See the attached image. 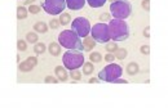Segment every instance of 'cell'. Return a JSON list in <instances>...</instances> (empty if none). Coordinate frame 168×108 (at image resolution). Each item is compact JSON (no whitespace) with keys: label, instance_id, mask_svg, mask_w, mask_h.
<instances>
[{"label":"cell","instance_id":"6da1fadb","mask_svg":"<svg viewBox=\"0 0 168 108\" xmlns=\"http://www.w3.org/2000/svg\"><path fill=\"white\" fill-rule=\"evenodd\" d=\"M109 31L112 41H125L129 37V26L125 19H111L109 22Z\"/></svg>","mask_w":168,"mask_h":108},{"label":"cell","instance_id":"7a4b0ae2","mask_svg":"<svg viewBox=\"0 0 168 108\" xmlns=\"http://www.w3.org/2000/svg\"><path fill=\"white\" fill-rule=\"evenodd\" d=\"M60 45L69 50H83V41L82 37H79L73 30H65L58 35Z\"/></svg>","mask_w":168,"mask_h":108},{"label":"cell","instance_id":"3957f363","mask_svg":"<svg viewBox=\"0 0 168 108\" xmlns=\"http://www.w3.org/2000/svg\"><path fill=\"white\" fill-rule=\"evenodd\" d=\"M110 13L115 19H127L132 13V5L128 0H115L110 4Z\"/></svg>","mask_w":168,"mask_h":108},{"label":"cell","instance_id":"277c9868","mask_svg":"<svg viewBox=\"0 0 168 108\" xmlns=\"http://www.w3.org/2000/svg\"><path fill=\"white\" fill-rule=\"evenodd\" d=\"M62 62H63V66L66 67V70H69V71L78 70V68L83 67V64H84V54L79 50L66 52L62 57Z\"/></svg>","mask_w":168,"mask_h":108},{"label":"cell","instance_id":"5b68a950","mask_svg":"<svg viewBox=\"0 0 168 108\" xmlns=\"http://www.w3.org/2000/svg\"><path fill=\"white\" fill-rule=\"evenodd\" d=\"M123 73V68L119 64L110 63L106 67H103L98 73V78L105 83H112L114 80L119 78Z\"/></svg>","mask_w":168,"mask_h":108},{"label":"cell","instance_id":"8992f818","mask_svg":"<svg viewBox=\"0 0 168 108\" xmlns=\"http://www.w3.org/2000/svg\"><path fill=\"white\" fill-rule=\"evenodd\" d=\"M90 34H92V37L95 39L96 42H100V44H105V42L110 41L111 36H110V31H109V26L106 23H96L90 28Z\"/></svg>","mask_w":168,"mask_h":108},{"label":"cell","instance_id":"52a82bcc","mask_svg":"<svg viewBox=\"0 0 168 108\" xmlns=\"http://www.w3.org/2000/svg\"><path fill=\"white\" fill-rule=\"evenodd\" d=\"M41 6L48 14H61L66 8V0H41Z\"/></svg>","mask_w":168,"mask_h":108},{"label":"cell","instance_id":"ba28073f","mask_svg":"<svg viewBox=\"0 0 168 108\" xmlns=\"http://www.w3.org/2000/svg\"><path fill=\"white\" fill-rule=\"evenodd\" d=\"M90 25L89 21L84 17H76L74 22L71 23V30L79 36V37H87L90 32Z\"/></svg>","mask_w":168,"mask_h":108},{"label":"cell","instance_id":"9c48e42d","mask_svg":"<svg viewBox=\"0 0 168 108\" xmlns=\"http://www.w3.org/2000/svg\"><path fill=\"white\" fill-rule=\"evenodd\" d=\"M85 3L87 0H66V6L71 11H80Z\"/></svg>","mask_w":168,"mask_h":108},{"label":"cell","instance_id":"30bf717a","mask_svg":"<svg viewBox=\"0 0 168 108\" xmlns=\"http://www.w3.org/2000/svg\"><path fill=\"white\" fill-rule=\"evenodd\" d=\"M54 72H56V76L58 77V80H61V81H66L67 77H69L67 71H66V67H63V66H57Z\"/></svg>","mask_w":168,"mask_h":108},{"label":"cell","instance_id":"8fae6325","mask_svg":"<svg viewBox=\"0 0 168 108\" xmlns=\"http://www.w3.org/2000/svg\"><path fill=\"white\" fill-rule=\"evenodd\" d=\"M96 45V41L93 37H89V36H87V37H84V44H83V50L85 52H90L93 48H95Z\"/></svg>","mask_w":168,"mask_h":108},{"label":"cell","instance_id":"7c38bea8","mask_svg":"<svg viewBox=\"0 0 168 108\" xmlns=\"http://www.w3.org/2000/svg\"><path fill=\"white\" fill-rule=\"evenodd\" d=\"M19 70H21L22 72H30L31 70H32V68H34L35 66H34V64H32L31 63V62L30 61H28V59H26L25 62H22V63H19Z\"/></svg>","mask_w":168,"mask_h":108},{"label":"cell","instance_id":"4fadbf2b","mask_svg":"<svg viewBox=\"0 0 168 108\" xmlns=\"http://www.w3.org/2000/svg\"><path fill=\"white\" fill-rule=\"evenodd\" d=\"M138 64L136 63V62H131V63H128V66H127V73L128 75H131V76H133V75L136 73H138Z\"/></svg>","mask_w":168,"mask_h":108},{"label":"cell","instance_id":"5bb4252c","mask_svg":"<svg viewBox=\"0 0 168 108\" xmlns=\"http://www.w3.org/2000/svg\"><path fill=\"white\" fill-rule=\"evenodd\" d=\"M49 53H51L52 55H54V57L60 55L61 48H60V45H58L57 42H52V44H49Z\"/></svg>","mask_w":168,"mask_h":108},{"label":"cell","instance_id":"9a60e30c","mask_svg":"<svg viewBox=\"0 0 168 108\" xmlns=\"http://www.w3.org/2000/svg\"><path fill=\"white\" fill-rule=\"evenodd\" d=\"M34 30L40 32V34H45V32L48 31V26L44 23V22H36L34 26Z\"/></svg>","mask_w":168,"mask_h":108},{"label":"cell","instance_id":"2e32d148","mask_svg":"<svg viewBox=\"0 0 168 108\" xmlns=\"http://www.w3.org/2000/svg\"><path fill=\"white\" fill-rule=\"evenodd\" d=\"M114 55L118 58V59H124V58L128 55V52H127V49H124V48H118L114 52Z\"/></svg>","mask_w":168,"mask_h":108},{"label":"cell","instance_id":"e0dca14e","mask_svg":"<svg viewBox=\"0 0 168 108\" xmlns=\"http://www.w3.org/2000/svg\"><path fill=\"white\" fill-rule=\"evenodd\" d=\"M87 3L89 4L90 8H101L105 5L106 0H87Z\"/></svg>","mask_w":168,"mask_h":108},{"label":"cell","instance_id":"ac0fdd59","mask_svg":"<svg viewBox=\"0 0 168 108\" xmlns=\"http://www.w3.org/2000/svg\"><path fill=\"white\" fill-rule=\"evenodd\" d=\"M27 17V9L23 6H18L17 8V18L18 19H25Z\"/></svg>","mask_w":168,"mask_h":108},{"label":"cell","instance_id":"d6986e66","mask_svg":"<svg viewBox=\"0 0 168 108\" xmlns=\"http://www.w3.org/2000/svg\"><path fill=\"white\" fill-rule=\"evenodd\" d=\"M89 59H90V62H95V63H100V62L102 61V57H101V54H100L98 52H93V53L89 54Z\"/></svg>","mask_w":168,"mask_h":108},{"label":"cell","instance_id":"ffe728a7","mask_svg":"<svg viewBox=\"0 0 168 108\" xmlns=\"http://www.w3.org/2000/svg\"><path fill=\"white\" fill-rule=\"evenodd\" d=\"M95 70V67H93V64L90 63V62H87V63L83 64V72L84 75H90Z\"/></svg>","mask_w":168,"mask_h":108},{"label":"cell","instance_id":"44dd1931","mask_svg":"<svg viewBox=\"0 0 168 108\" xmlns=\"http://www.w3.org/2000/svg\"><path fill=\"white\" fill-rule=\"evenodd\" d=\"M70 21H71V17L69 13H61V17H60L61 25H69Z\"/></svg>","mask_w":168,"mask_h":108},{"label":"cell","instance_id":"7402d4cb","mask_svg":"<svg viewBox=\"0 0 168 108\" xmlns=\"http://www.w3.org/2000/svg\"><path fill=\"white\" fill-rule=\"evenodd\" d=\"M34 52L36 54H43L45 52V45L43 42H36V44H35V48H34Z\"/></svg>","mask_w":168,"mask_h":108},{"label":"cell","instance_id":"603a6c76","mask_svg":"<svg viewBox=\"0 0 168 108\" xmlns=\"http://www.w3.org/2000/svg\"><path fill=\"white\" fill-rule=\"evenodd\" d=\"M26 40L28 42H31V44H36L38 41V35L35 34V32H28L27 36H26Z\"/></svg>","mask_w":168,"mask_h":108},{"label":"cell","instance_id":"cb8c5ba5","mask_svg":"<svg viewBox=\"0 0 168 108\" xmlns=\"http://www.w3.org/2000/svg\"><path fill=\"white\" fill-rule=\"evenodd\" d=\"M118 49V45H116L115 41L112 42H107V45H106V50L109 52V53H114V52Z\"/></svg>","mask_w":168,"mask_h":108},{"label":"cell","instance_id":"d4e9b609","mask_svg":"<svg viewBox=\"0 0 168 108\" xmlns=\"http://www.w3.org/2000/svg\"><path fill=\"white\" fill-rule=\"evenodd\" d=\"M70 76L73 80H80L82 78V72H79L78 70H73L70 72Z\"/></svg>","mask_w":168,"mask_h":108},{"label":"cell","instance_id":"484cf974","mask_svg":"<svg viewBox=\"0 0 168 108\" xmlns=\"http://www.w3.org/2000/svg\"><path fill=\"white\" fill-rule=\"evenodd\" d=\"M17 48H18V50L23 52V50H26V48H27V44H26V41H23V40H18L17 41Z\"/></svg>","mask_w":168,"mask_h":108},{"label":"cell","instance_id":"4316f807","mask_svg":"<svg viewBox=\"0 0 168 108\" xmlns=\"http://www.w3.org/2000/svg\"><path fill=\"white\" fill-rule=\"evenodd\" d=\"M60 25H61L60 19H54V18H53V19H52V21H49V26H51L52 28H57Z\"/></svg>","mask_w":168,"mask_h":108},{"label":"cell","instance_id":"83f0119b","mask_svg":"<svg viewBox=\"0 0 168 108\" xmlns=\"http://www.w3.org/2000/svg\"><path fill=\"white\" fill-rule=\"evenodd\" d=\"M28 12L32 13V14H38V13L40 12V8H39V6H36V5H31L30 8H28Z\"/></svg>","mask_w":168,"mask_h":108},{"label":"cell","instance_id":"f1b7e54d","mask_svg":"<svg viewBox=\"0 0 168 108\" xmlns=\"http://www.w3.org/2000/svg\"><path fill=\"white\" fill-rule=\"evenodd\" d=\"M140 50H141L142 54H146V55H147L149 53H150V47H149V45H142Z\"/></svg>","mask_w":168,"mask_h":108},{"label":"cell","instance_id":"f546056e","mask_svg":"<svg viewBox=\"0 0 168 108\" xmlns=\"http://www.w3.org/2000/svg\"><path fill=\"white\" fill-rule=\"evenodd\" d=\"M142 8L145 11H150V0H142Z\"/></svg>","mask_w":168,"mask_h":108},{"label":"cell","instance_id":"4dcf8cb0","mask_svg":"<svg viewBox=\"0 0 168 108\" xmlns=\"http://www.w3.org/2000/svg\"><path fill=\"white\" fill-rule=\"evenodd\" d=\"M45 83H48V84H56L57 83V78L53 77V76H47V77H45Z\"/></svg>","mask_w":168,"mask_h":108},{"label":"cell","instance_id":"1f68e13d","mask_svg":"<svg viewBox=\"0 0 168 108\" xmlns=\"http://www.w3.org/2000/svg\"><path fill=\"white\" fill-rule=\"evenodd\" d=\"M105 61H106V62H114V61H115V55L112 54V53L106 54V55H105Z\"/></svg>","mask_w":168,"mask_h":108},{"label":"cell","instance_id":"d6a6232c","mask_svg":"<svg viewBox=\"0 0 168 108\" xmlns=\"http://www.w3.org/2000/svg\"><path fill=\"white\" fill-rule=\"evenodd\" d=\"M100 21H110V14H107V13L101 14L100 16Z\"/></svg>","mask_w":168,"mask_h":108},{"label":"cell","instance_id":"836d02e7","mask_svg":"<svg viewBox=\"0 0 168 108\" xmlns=\"http://www.w3.org/2000/svg\"><path fill=\"white\" fill-rule=\"evenodd\" d=\"M27 59H28V61H30V62H31V63H32V64H34V66H36V64H38V59H36V58H35V57H28V58H27Z\"/></svg>","mask_w":168,"mask_h":108},{"label":"cell","instance_id":"e575fe53","mask_svg":"<svg viewBox=\"0 0 168 108\" xmlns=\"http://www.w3.org/2000/svg\"><path fill=\"white\" fill-rule=\"evenodd\" d=\"M112 83H115V84H127L128 81L127 80H122V78H116V80H114Z\"/></svg>","mask_w":168,"mask_h":108},{"label":"cell","instance_id":"d590c367","mask_svg":"<svg viewBox=\"0 0 168 108\" xmlns=\"http://www.w3.org/2000/svg\"><path fill=\"white\" fill-rule=\"evenodd\" d=\"M149 30H150V28H149V27H146V28H145V30H144V35L146 36V37H149V36H150V34H149Z\"/></svg>","mask_w":168,"mask_h":108},{"label":"cell","instance_id":"8d00e7d4","mask_svg":"<svg viewBox=\"0 0 168 108\" xmlns=\"http://www.w3.org/2000/svg\"><path fill=\"white\" fill-rule=\"evenodd\" d=\"M89 83H92V84L98 83V78H90V80H89Z\"/></svg>","mask_w":168,"mask_h":108},{"label":"cell","instance_id":"74e56055","mask_svg":"<svg viewBox=\"0 0 168 108\" xmlns=\"http://www.w3.org/2000/svg\"><path fill=\"white\" fill-rule=\"evenodd\" d=\"M35 0H25V4L26 5H28V4H31V3H34Z\"/></svg>","mask_w":168,"mask_h":108},{"label":"cell","instance_id":"f35d334b","mask_svg":"<svg viewBox=\"0 0 168 108\" xmlns=\"http://www.w3.org/2000/svg\"><path fill=\"white\" fill-rule=\"evenodd\" d=\"M111 1H115V0H111Z\"/></svg>","mask_w":168,"mask_h":108}]
</instances>
